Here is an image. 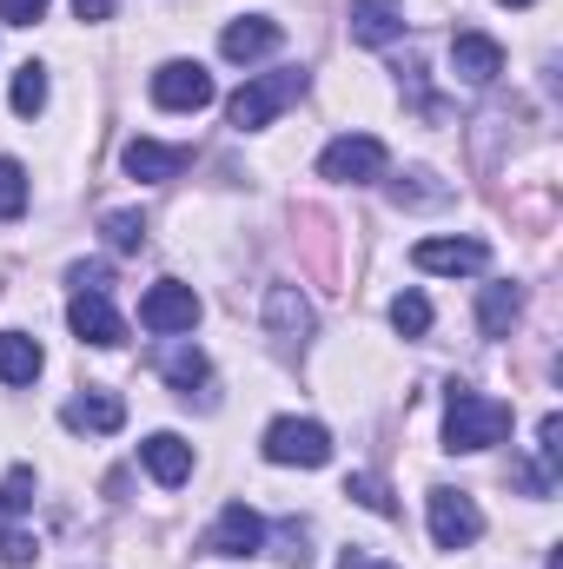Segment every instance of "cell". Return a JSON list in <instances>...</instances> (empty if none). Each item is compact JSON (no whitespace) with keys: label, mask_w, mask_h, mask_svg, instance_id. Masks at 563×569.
<instances>
[{"label":"cell","mask_w":563,"mask_h":569,"mask_svg":"<svg viewBox=\"0 0 563 569\" xmlns=\"http://www.w3.org/2000/svg\"><path fill=\"white\" fill-rule=\"evenodd\" d=\"M40 345L27 331H0V385H33L40 378Z\"/></svg>","instance_id":"cell-20"},{"label":"cell","mask_w":563,"mask_h":569,"mask_svg":"<svg viewBox=\"0 0 563 569\" xmlns=\"http://www.w3.org/2000/svg\"><path fill=\"white\" fill-rule=\"evenodd\" d=\"M152 365H159V378H166L179 398H192V391L206 385V371H213V365H206V351H199V345H186V338L159 345V351H152Z\"/></svg>","instance_id":"cell-18"},{"label":"cell","mask_w":563,"mask_h":569,"mask_svg":"<svg viewBox=\"0 0 563 569\" xmlns=\"http://www.w3.org/2000/svg\"><path fill=\"white\" fill-rule=\"evenodd\" d=\"M405 33V0H352V40L358 47H392Z\"/></svg>","instance_id":"cell-16"},{"label":"cell","mask_w":563,"mask_h":569,"mask_svg":"<svg viewBox=\"0 0 563 569\" xmlns=\"http://www.w3.org/2000/svg\"><path fill=\"white\" fill-rule=\"evenodd\" d=\"M60 425L80 430V437H113V430L127 425V405H120L113 391H80V398H67Z\"/></svg>","instance_id":"cell-12"},{"label":"cell","mask_w":563,"mask_h":569,"mask_svg":"<svg viewBox=\"0 0 563 569\" xmlns=\"http://www.w3.org/2000/svg\"><path fill=\"white\" fill-rule=\"evenodd\" d=\"M67 284H73V291H107V266H73Z\"/></svg>","instance_id":"cell-32"},{"label":"cell","mask_w":563,"mask_h":569,"mask_svg":"<svg viewBox=\"0 0 563 569\" xmlns=\"http://www.w3.org/2000/svg\"><path fill=\"white\" fill-rule=\"evenodd\" d=\"M27 212V172L20 159H0V219H20Z\"/></svg>","instance_id":"cell-28"},{"label":"cell","mask_w":563,"mask_h":569,"mask_svg":"<svg viewBox=\"0 0 563 569\" xmlns=\"http://www.w3.org/2000/svg\"><path fill=\"white\" fill-rule=\"evenodd\" d=\"M213 100H219V87H213V73L199 60H166L152 73V107H166V113H199Z\"/></svg>","instance_id":"cell-5"},{"label":"cell","mask_w":563,"mask_h":569,"mask_svg":"<svg viewBox=\"0 0 563 569\" xmlns=\"http://www.w3.org/2000/svg\"><path fill=\"white\" fill-rule=\"evenodd\" d=\"M40 107H47V67H33V60H27V67L13 73V113H20V120H33Z\"/></svg>","instance_id":"cell-22"},{"label":"cell","mask_w":563,"mask_h":569,"mask_svg":"<svg viewBox=\"0 0 563 569\" xmlns=\"http://www.w3.org/2000/svg\"><path fill=\"white\" fill-rule=\"evenodd\" d=\"M484 537V510L464 490H431V543L437 550H471Z\"/></svg>","instance_id":"cell-6"},{"label":"cell","mask_w":563,"mask_h":569,"mask_svg":"<svg viewBox=\"0 0 563 569\" xmlns=\"http://www.w3.org/2000/svg\"><path fill=\"white\" fill-rule=\"evenodd\" d=\"M33 557H40V543L27 530H0V569H27Z\"/></svg>","instance_id":"cell-29"},{"label":"cell","mask_w":563,"mask_h":569,"mask_svg":"<svg viewBox=\"0 0 563 569\" xmlns=\"http://www.w3.org/2000/svg\"><path fill=\"white\" fill-rule=\"evenodd\" d=\"M100 232H107V246H113V252H140V246H146V219H140V212H107V219H100Z\"/></svg>","instance_id":"cell-25"},{"label":"cell","mask_w":563,"mask_h":569,"mask_svg":"<svg viewBox=\"0 0 563 569\" xmlns=\"http://www.w3.org/2000/svg\"><path fill=\"white\" fill-rule=\"evenodd\" d=\"M511 437V405H497V398H484V391H471V385H451V398H444V450H491V443H504Z\"/></svg>","instance_id":"cell-1"},{"label":"cell","mask_w":563,"mask_h":569,"mask_svg":"<svg viewBox=\"0 0 563 569\" xmlns=\"http://www.w3.org/2000/svg\"><path fill=\"white\" fill-rule=\"evenodd\" d=\"M279 47V20H266V13H246V20H233L226 33H219V53L233 60V67H253V60H266Z\"/></svg>","instance_id":"cell-15"},{"label":"cell","mask_w":563,"mask_h":569,"mask_svg":"<svg viewBox=\"0 0 563 569\" xmlns=\"http://www.w3.org/2000/svg\"><path fill=\"white\" fill-rule=\"evenodd\" d=\"M140 463L152 483H166V490H179L186 477H192V443L186 437H172V430H152L140 443Z\"/></svg>","instance_id":"cell-13"},{"label":"cell","mask_w":563,"mask_h":569,"mask_svg":"<svg viewBox=\"0 0 563 569\" xmlns=\"http://www.w3.org/2000/svg\"><path fill=\"white\" fill-rule=\"evenodd\" d=\"M537 457H544V477H557V463H563V418L557 411L537 425Z\"/></svg>","instance_id":"cell-30"},{"label":"cell","mask_w":563,"mask_h":569,"mask_svg":"<svg viewBox=\"0 0 563 569\" xmlns=\"http://www.w3.org/2000/svg\"><path fill=\"white\" fill-rule=\"evenodd\" d=\"M20 510H33V470L27 463L0 477V517H20Z\"/></svg>","instance_id":"cell-27"},{"label":"cell","mask_w":563,"mask_h":569,"mask_svg":"<svg viewBox=\"0 0 563 569\" xmlns=\"http://www.w3.org/2000/svg\"><path fill=\"white\" fill-rule=\"evenodd\" d=\"M266 457L285 470H318L332 463V430L312 425V418H273L266 425Z\"/></svg>","instance_id":"cell-3"},{"label":"cell","mask_w":563,"mask_h":569,"mask_svg":"<svg viewBox=\"0 0 563 569\" xmlns=\"http://www.w3.org/2000/svg\"><path fill=\"white\" fill-rule=\"evenodd\" d=\"M318 179H332V186H372V179H385V140H372V133L332 140L318 152Z\"/></svg>","instance_id":"cell-4"},{"label":"cell","mask_w":563,"mask_h":569,"mask_svg":"<svg viewBox=\"0 0 563 569\" xmlns=\"http://www.w3.org/2000/svg\"><path fill=\"white\" fill-rule=\"evenodd\" d=\"M305 93V67H279V73H259V80H246L233 100H226V120L239 127V133H259V127H273L285 107Z\"/></svg>","instance_id":"cell-2"},{"label":"cell","mask_w":563,"mask_h":569,"mask_svg":"<svg viewBox=\"0 0 563 569\" xmlns=\"http://www.w3.org/2000/svg\"><path fill=\"white\" fill-rule=\"evenodd\" d=\"M392 325H398L405 338H424V331H431V298H424V291H398V298H392Z\"/></svg>","instance_id":"cell-23"},{"label":"cell","mask_w":563,"mask_h":569,"mask_svg":"<svg viewBox=\"0 0 563 569\" xmlns=\"http://www.w3.org/2000/svg\"><path fill=\"white\" fill-rule=\"evenodd\" d=\"M47 13V0H0V27H33Z\"/></svg>","instance_id":"cell-31"},{"label":"cell","mask_w":563,"mask_h":569,"mask_svg":"<svg viewBox=\"0 0 563 569\" xmlns=\"http://www.w3.org/2000/svg\"><path fill=\"white\" fill-rule=\"evenodd\" d=\"M504 7H537V0H504Z\"/></svg>","instance_id":"cell-35"},{"label":"cell","mask_w":563,"mask_h":569,"mask_svg":"<svg viewBox=\"0 0 563 569\" xmlns=\"http://www.w3.org/2000/svg\"><path fill=\"white\" fill-rule=\"evenodd\" d=\"M186 146H159V140H127L120 146V166L134 172V179H146V186H166V179H179L186 172Z\"/></svg>","instance_id":"cell-14"},{"label":"cell","mask_w":563,"mask_h":569,"mask_svg":"<svg viewBox=\"0 0 563 569\" xmlns=\"http://www.w3.org/2000/svg\"><path fill=\"white\" fill-rule=\"evenodd\" d=\"M266 325H273L279 345H305V338H312V305H305L298 284H273V291H266Z\"/></svg>","instance_id":"cell-17"},{"label":"cell","mask_w":563,"mask_h":569,"mask_svg":"<svg viewBox=\"0 0 563 569\" xmlns=\"http://www.w3.org/2000/svg\"><path fill=\"white\" fill-rule=\"evenodd\" d=\"M67 325H73V338H80V345H100V351L127 345V318L113 311V298H107V291H73Z\"/></svg>","instance_id":"cell-9"},{"label":"cell","mask_w":563,"mask_h":569,"mask_svg":"<svg viewBox=\"0 0 563 569\" xmlns=\"http://www.w3.org/2000/svg\"><path fill=\"white\" fill-rule=\"evenodd\" d=\"M412 266L431 279H471L491 266V246L484 239H424V246H412Z\"/></svg>","instance_id":"cell-8"},{"label":"cell","mask_w":563,"mask_h":569,"mask_svg":"<svg viewBox=\"0 0 563 569\" xmlns=\"http://www.w3.org/2000/svg\"><path fill=\"white\" fill-rule=\"evenodd\" d=\"M113 7H120V0H73L80 20H113Z\"/></svg>","instance_id":"cell-33"},{"label":"cell","mask_w":563,"mask_h":569,"mask_svg":"<svg viewBox=\"0 0 563 569\" xmlns=\"http://www.w3.org/2000/svg\"><path fill=\"white\" fill-rule=\"evenodd\" d=\"M392 206L398 212H418V206H451V186L437 172H398L392 179Z\"/></svg>","instance_id":"cell-21"},{"label":"cell","mask_w":563,"mask_h":569,"mask_svg":"<svg viewBox=\"0 0 563 569\" xmlns=\"http://www.w3.org/2000/svg\"><path fill=\"white\" fill-rule=\"evenodd\" d=\"M451 73H457L464 87H491V80L504 73V47H497L491 33H457V40H451Z\"/></svg>","instance_id":"cell-11"},{"label":"cell","mask_w":563,"mask_h":569,"mask_svg":"<svg viewBox=\"0 0 563 569\" xmlns=\"http://www.w3.org/2000/svg\"><path fill=\"white\" fill-rule=\"evenodd\" d=\"M140 325L152 331V338H179V331H192V325H199V291L179 284V279H159L140 298Z\"/></svg>","instance_id":"cell-7"},{"label":"cell","mask_w":563,"mask_h":569,"mask_svg":"<svg viewBox=\"0 0 563 569\" xmlns=\"http://www.w3.org/2000/svg\"><path fill=\"white\" fill-rule=\"evenodd\" d=\"M338 569H392V563H378V557H365V550H345V557H338Z\"/></svg>","instance_id":"cell-34"},{"label":"cell","mask_w":563,"mask_h":569,"mask_svg":"<svg viewBox=\"0 0 563 569\" xmlns=\"http://www.w3.org/2000/svg\"><path fill=\"white\" fill-rule=\"evenodd\" d=\"M206 550L213 557H259L266 550V517L253 503H226L219 523H213V537H206Z\"/></svg>","instance_id":"cell-10"},{"label":"cell","mask_w":563,"mask_h":569,"mask_svg":"<svg viewBox=\"0 0 563 569\" xmlns=\"http://www.w3.org/2000/svg\"><path fill=\"white\" fill-rule=\"evenodd\" d=\"M345 497H358V503H365L372 517H398V497H392V490H385L378 477H365V470H358V477L345 483Z\"/></svg>","instance_id":"cell-26"},{"label":"cell","mask_w":563,"mask_h":569,"mask_svg":"<svg viewBox=\"0 0 563 569\" xmlns=\"http://www.w3.org/2000/svg\"><path fill=\"white\" fill-rule=\"evenodd\" d=\"M305 543H312V530H305L298 517H285L279 530H273V557H279V563H292V569L312 563V550H305Z\"/></svg>","instance_id":"cell-24"},{"label":"cell","mask_w":563,"mask_h":569,"mask_svg":"<svg viewBox=\"0 0 563 569\" xmlns=\"http://www.w3.org/2000/svg\"><path fill=\"white\" fill-rule=\"evenodd\" d=\"M517 318H524V291H517V284H484V291H477V325H484V338H511Z\"/></svg>","instance_id":"cell-19"}]
</instances>
